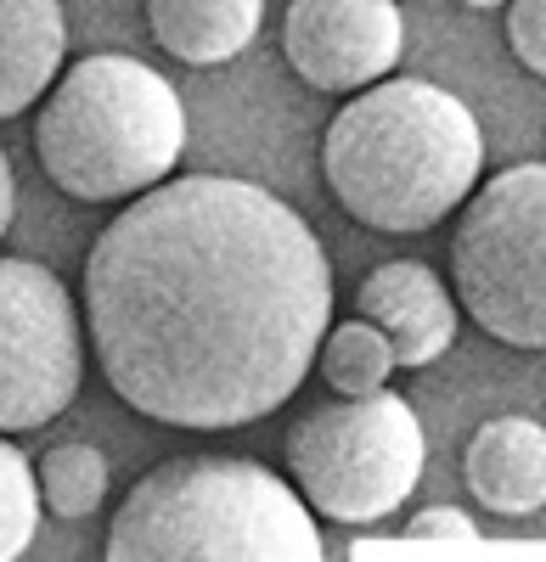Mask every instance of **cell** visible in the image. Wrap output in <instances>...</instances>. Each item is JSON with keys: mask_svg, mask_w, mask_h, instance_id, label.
Here are the masks:
<instances>
[{"mask_svg": "<svg viewBox=\"0 0 546 562\" xmlns=\"http://www.w3.org/2000/svg\"><path fill=\"white\" fill-rule=\"evenodd\" d=\"M333 265L277 192L180 175L135 192L85 259V326L108 389L164 428H248L310 378Z\"/></svg>", "mask_w": 546, "mask_h": 562, "instance_id": "6da1fadb", "label": "cell"}, {"mask_svg": "<svg viewBox=\"0 0 546 562\" xmlns=\"http://www.w3.org/2000/svg\"><path fill=\"white\" fill-rule=\"evenodd\" d=\"M484 135L463 97L428 79H378L355 90L322 135V175L344 214L372 231H434L479 186Z\"/></svg>", "mask_w": 546, "mask_h": 562, "instance_id": "7a4b0ae2", "label": "cell"}, {"mask_svg": "<svg viewBox=\"0 0 546 562\" xmlns=\"http://www.w3.org/2000/svg\"><path fill=\"white\" fill-rule=\"evenodd\" d=\"M304 495L259 461L187 456L147 473L108 524L113 562H322Z\"/></svg>", "mask_w": 546, "mask_h": 562, "instance_id": "3957f363", "label": "cell"}, {"mask_svg": "<svg viewBox=\"0 0 546 562\" xmlns=\"http://www.w3.org/2000/svg\"><path fill=\"white\" fill-rule=\"evenodd\" d=\"M187 153L175 85L124 52L79 57L52 79L34 119V158L74 203H130Z\"/></svg>", "mask_w": 546, "mask_h": 562, "instance_id": "277c9868", "label": "cell"}, {"mask_svg": "<svg viewBox=\"0 0 546 562\" xmlns=\"http://www.w3.org/2000/svg\"><path fill=\"white\" fill-rule=\"evenodd\" d=\"M423 456V422L400 394H338L288 428V484L333 524H383L417 490Z\"/></svg>", "mask_w": 546, "mask_h": 562, "instance_id": "5b68a950", "label": "cell"}, {"mask_svg": "<svg viewBox=\"0 0 546 562\" xmlns=\"http://www.w3.org/2000/svg\"><path fill=\"white\" fill-rule=\"evenodd\" d=\"M450 288L495 344L546 349V164H513L463 198Z\"/></svg>", "mask_w": 546, "mask_h": 562, "instance_id": "8992f818", "label": "cell"}, {"mask_svg": "<svg viewBox=\"0 0 546 562\" xmlns=\"http://www.w3.org/2000/svg\"><path fill=\"white\" fill-rule=\"evenodd\" d=\"M79 304L34 259H0V434H34L79 394Z\"/></svg>", "mask_w": 546, "mask_h": 562, "instance_id": "52a82bcc", "label": "cell"}, {"mask_svg": "<svg viewBox=\"0 0 546 562\" xmlns=\"http://www.w3.org/2000/svg\"><path fill=\"white\" fill-rule=\"evenodd\" d=\"M405 52V23L394 0H288L282 57L327 97H355L394 74Z\"/></svg>", "mask_w": 546, "mask_h": 562, "instance_id": "ba28073f", "label": "cell"}, {"mask_svg": "<svg viewBox=\"0 0 546 562\" xmlns=\"http://www.w3.org/2000/svg\"><path fill=\"white\" fill-rule=\"evenodd\" d=\"M355 310H360V321H372L389 338L394 366H405V371L434 366L457 344V293L423 259H389V265L367 270V281L355 293Z\"/></svg>", "mask_w": 546, "mask_h": 562, "instance_id": "9c48e42d", "label": "cell"}, {"mask_svg": "<svg viewBox=\"0 0 546 562\" xmlns=\"http://www.w3.org/2000/svg\"><path fill=\"white\" fill-rule=\"evenodd\" d=\"M468 495L502 518L546 506V428L535 416H490L468 445Z\"/></svg>", "mask_w": 546, "mask_h": 562, "instance_id": "30bf717a", "label": "cell"}, {"mask_svg": "<svg viewBox=\"0 0 546 562\" xmlns=\"http://www.w3.org/2000/svg\"><path fill=\"white\" fill-rule=\"evenodd\" d=\"M68 23L57 0H0V119H18L63 74Z\"/></svg>", "mask_w": 546, "mask_h": 562, "instance_id": "8fae6325", "label": "cell"}, {"mask_svg": "<svg viewBox=\"0 0 546 562\" xmlns=\"http://www.w3.org/2000/svg\"><path fill=\"white\" fill-rule=\"evenodd\" d=\"M265 18V0H147L153 40L187 68H220L243 57Z\"/></svg>", "mask_w": 546, "mask_h": 562, "instance_id": "7c38bea8", "label": "cell"}, {"mask_svg": "<svg viewBox=\"0 0 546 562\" xmlns=\"http://www.w3.org/2000/svg\"><path fill=\"white\" fill-rule=\"evenodd\" d=\"M315 371H322V383L344 400L372 394V389H389V378H394V349L372 321H344V326L327 321L322 349H315Z\"/></svg>", "mask_w": 546, "mask_h": 562, "instance_id": "4fadbf2b", "label": "cell"}, {"mask_svg": "<svg viewBox=\"0 0 546 562\" xmlns=\"http://www.w3.org/2000/svg\"><path fill=\"white\" fill-rule=\"evenodd\" d=\"M40 501L57 512V518H90L108 501V461L90 445H52L40 456Z\"/></svg>", "mask_w": 546, "mask_h": 562, "instance_id": "5bb4252c", "label": "cell"}, {"mask_svg": "<svg viewBox=\"0 0 546 562\" xmlns=\"http://www.w3.org/2000/svg\"><path fill=\"white\" fill-rule=\"evenodd\" d=\"M40 529V479L18 445L0 439V562H12L34 546Z\"/></svg>", "mask_w": 546, "mask_h": 562, "instance_id": "9a60e30c", "label": "cell"}, {"mask_svg": "<svg viewBox=\"0 0 546 562\" xmlns=\"http://www.w3.org/2000/svg\"><path fill=\"white\" fill-rule=\"evenodd\" d=\"M508 45L530 74L546 79V0H508Z\"/></svg>", "mask_w": 546, "mask_h": 562, "instance_id": "2e32d148", "label": "cell"}, {"mask_svg": "<svg viewBox=\"0 0 546 562\" xmlns=\"http://www.w3.org/2000/svg\"><path fill=\"white\" fill-rule=\"evenodd\" d=\"M12 214H18V180H12V158L0 153V237L12 231Z\"/></svg>", "mask_w": 546, "mask_h": 562, "instance_id": "e0dca14e", "label": "cell"}, {"mask_svg": "<svg viewBox=\"0 0 546 562\" xmlns=\"http://www.w3.org/2000/svg\"><path fill=\"white\" fill-rule=\"evenodd\" d=\"M463 7H473V12H495V7H508V0H463Z\"/></svg>", "mask_w": 546, "mask_h": 562, "instance_id": "ac0fdd59", "label": "cell"}]
</instances>
